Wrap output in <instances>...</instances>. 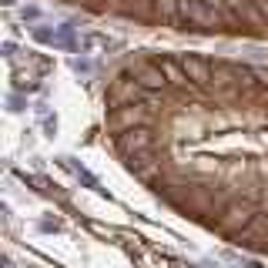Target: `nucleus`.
Masks as SVG:
<instances>
[{"instance_id": "f257e3e1", "label": "nucleus", "mask_w": 268, "mask_h": 268, "mask_svg": "<svg viewBox=\"0 0 268 268\" xmlns=\"http://www.w3.org/2000/svg\"><path fill=\"white\" fill-rule=\"evenodd\" d=\"M104 128L121 164L181 218L268 258V67L144 50L114 67Z\"/></svg>"}, {"instance_id": "f03ea898", "label": "nucleus", "mask_w": 268, "mask_h": 268, "mask_svg": "<svg viewBox=\"0 0 268 268\" xmlns=\"http://www.w3.org/2000/svg\"><path fill=\"white\" fill-rule=\"evenodd\" d=\"M98 17L208 37L268 41V0H61Z\"/></svg>"}, {"instance_id": "7ed1b4c3", "label": "nucleus", "mask_w": 268, "mask_h": 268, "mask_svg": "<svg viewBox=\"0 0 268 268\" xmlns=\"http://www.w3.org/2000/svg\"><path fill=\"white\" fill-rule=\"evenodd\" d=\"M74 171H77V178H81V181H84L87 188H98V178H94L91 171H84V168H74Z\"/></svg>"}, {"instance_id": "20e7f679", "label": "nucleus", "mask_w": 268, "mask_h": 268, "mask_svg": "<svg viewBox=\"0 0 268 268\" xmlns=\"http://www.w3.org/2000/svg\"><path fill=\"white\" fill-rule=\"evenodd\" d=\"M20 107H24V98L20 94H10V111H20Z\"/></svg>"}]
</instances>
